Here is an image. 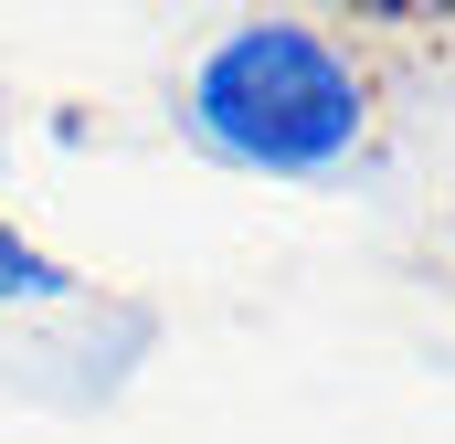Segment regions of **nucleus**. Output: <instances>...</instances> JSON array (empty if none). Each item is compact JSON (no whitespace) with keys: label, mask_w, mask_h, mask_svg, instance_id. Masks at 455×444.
<instances>
[{"label":"nucleus","mask_w":455,"mask_h":444,"mask_svg":"<svg viewBox=\"0 0 455 444\" xmlns=\"http://www.w3.org/2000/svg\"><path fill=\"white\" fill-rule=\"evenodd\" d=\"M202 148L265 180H339L371 138V85L329 32L307 21H243L191 64Z\"/></svg>","instance_id":"obj_1"},{"label":"nucleus","mask_w":455,"mask_h":444,"mask_svg":"<svg viewBox=\"0 0 455 444\" xmlns=\"http://www.w3.org/2000/svg\"><path fill=\"white\" fill-rule=\"evenodd\" d=\"M75 297V275L43 254V243H21L11 222H0V307H64Z\"/></svg>","instance_id":"obj_2"}]
</instances>
